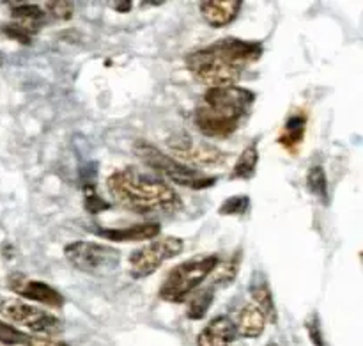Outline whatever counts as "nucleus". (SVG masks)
Returning <instances> with one entry per match:
<instances>
[{"label": "nucleus", "mask_w": 363, "mask_h": 346, "mask_svg": "<svg viewBox=\"0 0 363 346\" xmlns=\"http://www.w3.org/2000/svg\"><path fill=\"white\" fill-rule=\"evenodd\" d=\"M264 53L259 41L240 38H223L204 48L194 50L186 55V67L191 77L211 87L236 85L243 71L257 63Z\"/></svg>", "instance_id": "obj_1"}, {"label": "nucleus", "mask_w": 363, "mask_h": 346, "mask_svg": "<svg viewBox=\"0 0 363 346\" xmlns=\"http://www.w3.org/2000/svg\"><path fill=\"white\" fill-rule=\"evenodd\" d=\"M106 188L113 202L133 213H172L181 210L179 194L167 181L149 176L137 167L113 171L106 178Z\"/></svg>", "instance_id": "obj_2"}, {"label": "nucleus", "mask_w": 363, "mask_h": 346, "mask_svg": "<svg viewBox=\"0 0 363 346\" xmlns=\"http://www.w3.org/2000/svg\"><path fill=\"white\" fill-rule=\"evenodd\" d=\"M255 103V92L240 85L211 87L202 94L194 112L195 126L204 137L227 139L236 134Z\"/></svg>", "instance_id": "obj_3"}, {"label": "nucleus", "mask_w": 363, "mask_h": 346, "mask_svg": "<svg viewBox=\"0 0 363 346\" xmlns=\"http://www.w3.org/2000/svg\"><path fill=\"white\" fill-rule=\"evenodd\" d=\"M220 261L222 259L216 254H199L179 263L167 274L165 281L160 286V298L170 304L184 302L215 272Z\"/></svg>", "instance_id": "obj_4"}, {"label": "nucleus", "mask_w": 363, "mask_h": 346, "mask_svg": "<svg viewBox=\"0 0 363 346\" xmlns=\"http://www.w3.org/2000/svg\"><path fill=\"white\" fill-rule=\"evenodd\" d=\"M135 155L142 160V163L156 173L163 174L167 180L181 185V187L194 188V190H204V188L213 187L216 183L215 176H206L199 169L188 167L181 163L179 160L172 158L167 153L160 151L155 144H149L145 141L135 142Z\"/></svg>", "instance_id": "obj_5"}, {"label": "nucleus", "mask_w": 363, "mask_h": 346, "mask_svg": "<svg viewBox=\"0 0 363 346\" xmlns=\"http://www.w3.org/2000/svg\"><path fill=\"white\" fill-rule=\"evenodd\" d=\"M64 256L74 270L89 276L112 274L121 263V252L116 247L98 242H71L64 247Z\"/></svg>", "instance_id": "obj_6"}, {"label": "nucleus", "mask_w": 363, "mask_h": 346, "mask_svg": "<svg viewBox=\"0 0 363 346\" xmlns=\"http://www.w3.org/2000/svg\"><path fill=\"white\" fill-rule=\"evenodd\" d=\"M184 244L177 237H160L130 256V276L133 279H145L152 276L163 263L177 258Z\"/></svg>", "instance_id": "obj_7"}, {"label": "nucleus", "mask_w": 363, "mask_h": 346, "mask_svg": "<svg viewBox=\"0 0 363 346\" xmlns=\"http://www.w3.org/2000/svg\"><path fill=\"white\" fill-rule=\"evenodd\" d=\"M0 313L11 322L25 327L28 333L41 337H52L62 330V323L52 313L45 309H38L34 306L21 301H2L0 302Z\"/></svg>", "instance_id": "obj_8"}, {"label": "nucleus", "mask_w": 363, "mask_h": 346, "mask_svg": "<svg viewBox=\"0 0 363 346\" xmlns=\"http://www.w3.org/2000/svg\"><path fill=\"white\" fill-rule=\"evenodd\" d=\"M169 149L172 151V158L179 160L181 163L188 167H211L220 166L227 160V155L222 149L208 144L202 141H194L190 135L179 134L176 137H170Z\"/></svg>", "instance_id": "obj_9"}, {"label": "nucleus", "mask_w": 363, "mask_h": 346, "mask_svg": "<svg viewBox=\"0 0 363 346\" xmlns=\"http://www.w3.org/2000/svg\"><path fill=\"white\" fill-rule=\"evenodd\" d=\"M46 23V13L35 4H18L13 7V21L4 25L2 32L18 43L30 45L32 36Z\"/></svg>", "instance_id": "obj_10"}, {"label": "nucleus", "mask_w": 363, "mask_h": 346, "mask_svg": "<svg viewBox=\"0 0 363 346\" xmlns=\"http://www.w3.org/2000/svg\"><path fill=\"white\" fill-rule=\"evenodd\" d=\"M7 288H9L13 293L27 298V301L48 306V308L60 309L66 304V298L60 295V291H57L55 288L43 283V281L30 279V277L23 276V274H11V276L7 277Z\"/></svg>", "instance_id": "obj_11"}, {"label": "nucleus", "mask_w": 363, "mask_h": 346, "mask_svg": "<svg viewBox=\"0 0 363 346\" xmlns=\"http://www.w3.org/2000/svg\"><path fill=\"white\" fill-rule=\"evenodd\" d=\"M233 323L238 336L247 337V340H255V337H259L264 333L266 325L273 322L264 308L255 304L254 301H248L247 304L240 309V313H238L236 316V322Z\"/></svg>", "instance_id": "obj_12"}, {"label": "nucleus", "mask_w": 363, "mask_h": 346, "mask_svg": "<svg viewBox=\"0 0 363 346\" xmlns=\"http://www.w3.org/2000/svg\"><path fill=\"white\" fill-rule=\"evenodd\" d=\"M241 6V0H206L199 4V9L208 25L213 28H223L236 20Z\"/></svg>", "instance_id": "obj_13"}, {"label": "nucleus", "mask_w": 363, "mask_h": 346, "mask_svg": "<svg viewBox=\"0 0 363 346\" xmlns=\"http://www.w3.org/2000/svg\"><path fill=\"white\" fill-rule=\"evenodd\" d=\"M236 329L233 320L227 316H216L197 337V346H234L236 343Z\"/></svg>", "instance_id": "obj_14"}, {"label": "nucleus", "mask_w": 363, "mask_h": 346, "mask_svg": "<svg viewBox=\"0 0 363 346\" xmlns=\"http://www.w3.org/2000/svg\"><path fill=\"white\" fill-rule=\"evenodd\" d=\"M99 237L110 242H144L158 238L162 233V226L158 222H142L131 224L128 227H108V229H98Z\"/></svg>", "instance_id": "obj_15"}, {"label": "nucleus", "mask_w": 363, "mask_h": 346, "mask_svg": "<svg viewBox=\"0 0 363 346\" xmlns=\"http://www.w3.org/2000/svg\"><path fill=\"white\" fill-rule=\"evenodd\" d=\"M305 131H307V117L303 114H294L284 124L282 131L279 135V142L282 148L287 151L296 153L298 148L301 146L305 139Z\"/></svg>", "instance_id": "obj_16"}, {"label": "nucleus", "mask_w": 363, "mask_h": 346, "mask_svg": "<svg viewBox=\"0 0 363 346\" xmlns=\"http://www.w3.org/2000/svg\"><path fill=\"white\" fill-rule=\"evenodd\" d=\"M259 141L255 139L252 144H248L240 155L238 162L234 163L233 171L229 174V180H252L257 171L259 162Z\"/></svg>", "instance_id": "obj_17"}, {"label": "nucleus", "mask_w": 363, "mask_h": 346, "mask_svg": "<svg viewBox=\"0 0 363 346\" xmlns=\"http://www.w3.org/2000/svg\"><path fill=\"white\" fill-rule=\"evenodd\" d=\"M250 301H254L255 304H259L261 308L266 309V313L269 315L272 322H277V308L275 301H273L272 290H269L268 283H266L264 277L261 274H255L254 281L250 284Z\"/></svg>", "instance_id": "obj_18"}, {"label": "nucleus", "mask_w": 363, "mask_h": 346, "mask_svg": "<svg viewBox=\"0 0 363 346\" xmlns=\"http://www.w3.org/2000/svg\"><path fill=\"white\" fill-rule=\"evenodd\" d=\"M188 298H190V302H188L186 316L190 320H201L211 308L213 298H215V288L209 286L201 291H194Z\"/></svg>", "instance_id": "obj_19"}, {"label": "nucleus", "mask_w": 363, "mask_h": 346, "mask_svg": "<svg viewBox=\"0 0 363 346\" xmlns=\"http://www.w3.org/2000/svg\"><path fill=\"white\" fill-rule=\"evenodd\" d=\"M240 265H241V251L234 252L225 263L220 261V265L216 266L215 277H213V286L211 288H220V286H227V284L233 283L236 279L238 272H240Z\"/></svg>", "instance_id": "obj_20"}, {"label": "nucleus", "mask_w": 363, "mask_h": 346, "mask_svg": "<svg viewBox=\"0 0 363 346\" xmlns=\"http://www.w3.org/2000/svg\"><path fill=\"white\" fill-rule=\"evenodd\" d=\"M307 188L319 201L328 202V180H326V173L321 166L311 167V171L307 173Z\"/></svg>", "instance_id": "obj_21"}, {"label": "nucleus", "mask_w": 363, "mask_h": 346, "mask_svg": "<svg viewBox=\"0 0 363 346\" xmlns=\"http://www.w3.org/2000/svg\"><path fill=\"white\" fill-rule=\"evenodd\" d=\"M250 206L252 202L248 195H233L220 205L218 213L227 217H243L250 212Z\"/></svg>", "instance_id": "obj_22"}, {"label": "nucleus", "mask_w": 363, "mask_h": 346, "mask_svg": "<svg viewBox=\"0 0 363 346\" xmlns=\"http://www.w3.org/2000/svg\"><path fill=\"white\" fill-rule=\"evenodd\" d=\"M28 337L30 336L25 334L23 330L0 320V345L2 346H25Z\"/></svg>", "instance_id": "obj_23"}, {"label": "nucleus", "mask_w": 363, "mask_h": 346, "mask_svg": "<svg viewBox=\"0 0 363 346\" xmlns=\"http://www.w3.org/2000/svg\"><path fill=\"white\" fill-rule=\"evenodd\" d=\"M45 13L46 16L53 18V20L66 21L71 20L74 13V4L73 2H46L45 4Z\"/></svg>", "instance_id": "obj_24"}, {"label": "nucleus", "mask_w": 363, "mask_h": 346, "mask_svg": "<svg viewBox=\"0 0 363 346\" xmlns=\"http://www.w3.org/2000/svg\"><path fill=\"white\" fill-rule=\"evenodd\" d=\"M84 192H85V208H87L89 213H99L110 208L108 202H106L98 192H96V188L92 187V185H87V187L84 188Z\"/></svg>", "instance_id": "obj_25"}, {"label": "nucleus", "mask_w": 363, "mask_h": 346, "mask_svg": "<svg viewBox=\"0 0 363 346\" xmlns=\"http://www.w3.org/2000/svg\"><path fill=\"white\" fill-rule=\"evenodd\" d=\"M308 330V336H311L312 343L315 346H325V341H323V330H321V323H319L318 315H312V318L305 323Z\"/></svg>", "instance_id": "obj_26"}, {"label": "nucleus", "mask_w": 363, "mask_h": 346, "mask_svg": "<svg viewBox=\"0 0 363 346\" xmlns=\"http://www.w3.org/2000/svg\"><path fill=\"white\" fill-rule=\"evenodd\" d=\"M25 346H69L67 343H62V341L52 340V337H41V336H30L28 337L27 345Z\"/></svg>", "instance_id": "obj_27"}, {"label": "nucleus", "mask_w": 363, "mask_h": 346, "mask_svg": "<svg viewBox=\"0 0 363 346\" xmlns=\"http://www.w3.org/2000/svg\"><path fill=\"white\" fill-rule=\"evenodd\" d=\"M112 7L113 9H117V13H128V11H131L133 4L131 2H112Z\"/></svg>", "instance_id": "obj_28"}, {"label": "nucleus", "mask_w": 363, "mask_h": 346, "mask_svg": "<svg viewBox=\"0 0 363 346\" xmlns=\"http://www.w3.org/2000/svg\"><path fill=\"white\" fill-rule=\"evenodd\" d=\"M268 346H279V345H275V343H269Z\"/></svg>", "instance_id": "obj_29"}]
</instances>
